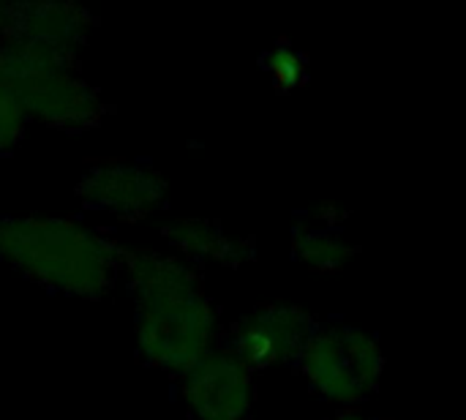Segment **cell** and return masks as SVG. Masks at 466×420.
Returning <instances> with one entry per match:
<instances>
[{"instance_id": "7", "label": "cell", "mask_w": 466, "mask_h": 420, "mask_svg": "<svg viewBox=\"0 0 466 420\" xmlns=\"http://www.w3.org/2000/svg\"><path fill=\"white\" fill-rule=\"evenodd\" d=\"M317 320L292 303H262L243 314L227 333V350L254 374L298 361Z\"/></svg>"}, {"instance_id": "11", "label": "cell", "mask_w": 466, "mask_h": 420, "mask_svg": "<svg viewBox=\"0 0 466 420\" xmlns=\"http://www.w3.org/2000/svg\"><path fill=\"white\" fill-rule=\"evenodd\" d=\"M262 66H265L268 77L273 79V85L281 90H295L309 79V60L292 44H276L265 55Z\"/></svg>"}, {"instance_id": "9", "label": "cell", "mask_w": 466, "mask_h": 420, "mask_svg": "<svg viewBox=\"0 0 466 420\" xmlns=\"http://www.w3.org/2000/svg\"><path fill=\"white\" fill-rule=\"evenodd\" d=\"M164 241L169 254L191 265L194 271L202 265L216 268H240L254 257V241L243 235H232L213 219L177 216L164 224Z\"/></svg>"}, {"instance_id": "2", "label": "cell", "mask_w": 466, "mask_h": 420, "mask_svg": "<svg viewBox=\"0 0 466 420\" xmlns=\"http://www.w3.org/2000/svg\"><path fill=\"white\" fill-rule=\"evenodd\" d=\"M0 262L49 292L98 301L120 279L123 246L79 219L0 216Z\"/></svg>"}, {"instance_id": "12", "label": "cell", "mask_w": 466, "mask_h": 420, "mask_svg": "<svg viewBox=\"0 0 466 420\" xmlns=\"http://www.w3.org/2000/svg\"><path fill=\"white\" fill-rule=\"evenodd\" d=\"M27 126H30V123H27V118H25L22 107H19L16 98L0 85V156L8 153V150H14V148L22 142Z\"/></svg>"}, {"instance_id": "10", "label": "cell", "mask_w": 466, "mask_h": 420, "mask_svg": "<svg viewBox=\"0 0 466 420\" xmlns=\"http://www.w3.org/2000/svg\"><path fill=\"white\" fill-rule=\"evenodd\" d=\"M292 254L314 273H341L358 257V249L347 241L341 219H319L295 227Z\"/></svg>"}, {"instance_id": "3", "label": "cell", "mask_w": 466, "mask_h": 420, "mask_svg": "<svg viewBox=\"0 0 466 420\" xmlns=\"http://www.w3.org/2000/svg\"><path fill=\"white\" fill-rule=\"evenodd\" d=\"M0 85L16 98L27 123L85 131L101 123V93L76 68V55L30 41H0Z\"/></svg>"}, {"instance_id": "6", "label": "cell", "mask_w": 466, "mask_h": 420, "mask_svg": "<svg viewBox=\"0 0 466 420\" xmlns=\"http://www.w3.org/2000/svg\"><path fill=\"white\" fill-rule=\"evenodd\" d=\"M180 402L194 420H248L257 402L254 372L224 344L180 374Z\"/></svg>"}, {"instance_id": "5", "label": "cell", "mask_w": 466, "mask_h": 420, "mask_svg": "<svg viewBox=\"0 0 466 420\" xmlns=\"http://www.w3.org/2000/svg\"><path fill=\"white\" fill-rule=\"evenodd\" d=\"M76 194L87 210L128 224L158 216L169 202L167 180L150 164L128 159L93 161L82 172Z\"/></svg>"}, {"instance_id": "8", "label": "cell", "mask_w": 466, "mask_h": 420, "mask_svg": "<svg viewBox=\"0 0 466 420\" xmlns=\"http://www.w3.org/2000/svg\"><path fill=\"white\" fill-rule=\"evenodd\" d=\"M93 27L96 19L74 3H0V41L76 52Z\"/></svg>"}, {"instance_id": "1", "label": "cell", "mask_w": 466, "mask_h": 420, "mask_svg": "<svg viewBox=\"0 0 466 420\" xmlns=\"http://www.w3.org/2000/svg\"><path fill=\"white\" fill-rule=\"evenodd\" d=\"M120 276L134 303V342L142 364L180 377L218 347V312L199 271L169 251L123 249Z\"/></svg>"}, {"instance_id": "4", "label": "cell", "mask_w": 466, "mask_h": 420, "mask_svg": "<svg viewBox=\"0 0 466 420\" xmlns=\"http://www.w3.org/2000/svg\"><path fill=\"white\" fill-rule=\"evenodd\" d=\"M295 366L322 402L341 410H358L380 391L385 350L374 333L330 320L314 325Z\"/></svg>"}, {"instance_id": "13", "label": "cell", "mask_w": 466, "mask_h": 420, "mask_svg": "<svg viewBox=\"0 0 466 420\" xmlns=\"http://www.w3.org/2000/svg\"><path fill=\"white\" fill-rule=\"evenodd\" d=\"M330 420H380V418H371V415H366V413H360V410H341L336 418Z\"/></svg>"}]
</instances>
